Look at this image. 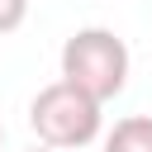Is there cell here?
<instances>
[{"mask_svg":"<svg viewBox=\"0 0 152 152\" xmlns=\"http://www.w3.org/2000/svg\"><path fill=\"white\" fill-rule=\"evenodd\" d=\"M128 66H133L128 43H124L114 28L90 24V28H76V33L62 43V81L76 86L81 95L100 100V104L114 100V95L128 86Z\"/></svg>","mask_w":152,"mask_h":152,"instance_id":"1","label":"cell"},{"mask_svg":"<svg viewBox=\"0 0 152 152\" xmlns=\"http://www.w3.org/2000/svg\"><path fill=\"white\" fill-rule=\"evenodd\" d=\"M28 124L38 133L43 147H57V152H76V147H90L104 128V104L81 95L76 86L66 81H52L33 95L28 104Z\"/></svg>","mask_w":152,"mask_h":152,"instance_id":"2","label":"cell"},{"mask_svg":"<svg viewBox=\"0 0 152 152\" xmlns=\"http://www.w3.org/2000/svg\"><path fill=\"white\" fill-rule=\"evenodd\" d=\"M104 152H152V114H128L104 133Z\"/></svg>","mask_w":152,"mask_h":152,"instance_id":"3","label":"cell"},{"mask_svg":"<svg viewBox=\"0 0 152 152\" xmlns=\"http://www.w3.org/2000/svg\"><path fill=\"white\" fill-rule=\"evenodd\" d=\"M24 19H28V0H0V38L14 33Z\"/></svg>","mask_w":152,"mask_h":152,"instance_id":"4","label":"cell"},{"mask_svg":"<svg viewBox=\"0 0 152 152\" xmlns=\"http://www.w3.org/2000/svg\"><path fill=\"white\" fill-rule=\"evenodd\" d=\"M28 152H57V147H43V142H38V147H28Z\"/></svg>","mask_w":152,"mask_h":152,"instance_id":"5","label":"cell"},{"mask_svg":"<svg viewBox=\"0 0 152 152\" xmlns=\"http://www.w3.org/2000/svg\"><path fill=\"white\" fill-rule=\"evenodd\" d=\"M0 142H5V124H0Z\"/></svg>","mask_w":152,"mask_h":152,"instance_id":"6","label":"cell"}]
</instances>
